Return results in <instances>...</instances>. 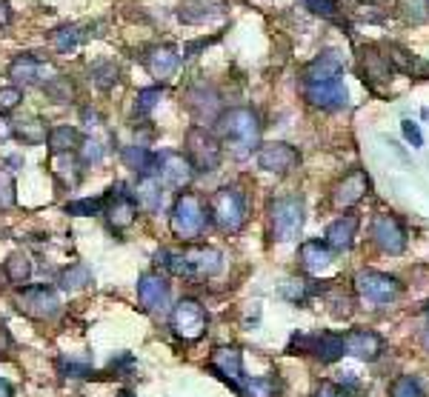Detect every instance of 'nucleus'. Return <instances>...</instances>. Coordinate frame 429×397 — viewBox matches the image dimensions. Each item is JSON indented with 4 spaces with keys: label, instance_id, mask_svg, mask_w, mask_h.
Listing matches in <instances>:
<instances>
[{
    "label": "nucleus",
    "instance_id": "41",
    "mask_svg": "<svg viewBox=\"0 0 429 397\" xmlns=\"http://www.w3.org/2000/svg\"><path fill=\"white\" fill-rule=\"evenodd\" d=\"M15 181H12V175L9 172H4L0 169V209H9V206H15Z\"/></svg>",
    "mask_w": 429,
    "mask_h": 397
},
{
    "label": "nucleus",
    "instance_id": "43",
    "mask_svg": "<svg viewBox=\"0 0 429 397\" xmlns=\"http://www.w3.org/2000/svg\"><path fill=\"white\" fill-rule=\"evenodd\" d=\"M132 369H135V355H129V352H118V355H112V360H109V372H115V377H126Z\"/></svg>",
    "mask_w": 429,
    "mask_h": 397
},
{
    "label": "nucleus",
    "instance_id": "21",
    "mask_svg": "<svg viewBox=\"0 0 429 397\" xmlns=\"http://www.w3.org/2000/svg\"><path fill=\"white\" fill-rule=\"evenodd\" d=\"M226 12V4L224 0H189L178 9V20L181 23H206V20H214Z\"/></svg>",
    "mask_w": 429,
    "mask_h": 397
},
{
    "label": "nucleus",
    "instance_id": "52",
    "mask_svg": "<svg viewBox=\"0 0 429 397\" xmlns=\"http://www.w3.org/2000/svg\"><path fill=\"white\" fill-rule=\"evenodd\" d=\"M6 163H9V166H20V157H18V154H12Z\"/></svg>",
    "mask_w": 429,
    "mask_h": 397
},
{
    "label": "nucleus",
    "instance_id": "31",
    "mask_svg": "<svg viewBox=\"0 0 429 397\" xmlns=\"http://www.w3.org/2000/svg\"><path fill=\"white\" fill-rule=\"evenodd\" d=\"M15 135H18L26 146H40V143H46V138H49L46 123H43V121H37V118L20 121V123L15 126Z\"/></svg>",
    "mask_w": 429,
    "mask_h": 397
},
{
    "label": "nucleus",
    "instance_id": "20",
    "mask_svg": "<svg viewBox=\"0 0 429 397\" xmlns=\"http://www.w3.org/2000/svg\"><path fill=\"white\" fill-rule=\"evenodd\" d=\"M132 195L138 200V209H143L146 214H157L164 206V183L157 181V175H140Z\"/></svg>",
    "mask_w": 429,
    "mask_h": 397
},
{
    "label": "nucleus",
    "instance_id": "11",
    "mask_svg": "<svg viewBox=\"0 0 429 397\" xmlns=\"http://www.w3.org/2000/svg\"><path fill=\"white\" fill-rule=\"evenodd\" d=\"M138 303L149 314H167L172 303V289L169 280L157 271H143L138 277Z\"/></svg>",
    "mask_w": 429,
    "mask_h": 397
},
{
    "label": "nucleus",
    "instance_id": "25",
    "mask_svg": "<svg viewBox=\"0 0 429 397\" xmlns=\"http://www.w3.org/2000/svg\"><path fill=\"white\" fill-rule=\"evenodd\" d=\"M301 266L309 274H320L332 266V249L324 240H306L301 246Z\"/></svg>",
    "mask_w": 429,
    "mask_h": 397
},
{
    "label": "nucleus",
    "instance_id": "49",
    "mask_svg": "<svg viewBox=\"0 0 429 397\" xmlns=\"http://www.w3.org/2000/svg\"><path fill=\"white\" fill-rule=\"evenodd\" d=\"M0 397H15V386L6 377H0Z\"/></svg>",
    "mask_w": 429,
    "mask_h": 397
},
{
    "label": "nucleus",
    "instance_id": "28",
    "mask_svg": "<svg viewBox=\"0 0 429 397\" xmlns=\"http://www.w3.org/2000/svg\"><path fill=\"white\" fill-rule=\"evenodd\" d=\"M32 271H35V266H32L29 255H23V252H15V255H9L6 266H4V274H6V280L12 283V286H20V289H23V283H29Z\"/></svg>",
    "mask_w": 429,
    "mask_h": 397
},
{
    "label": "nucleus",
    "instance_id": "45",
    "mask_svg": "<svg viewBox=\"0 0 429 397\" xmlns=\"http://www.w3.org/2000/svg\"><path fill=\"white\" fill-rule=\"evenodd\" d=\"M401 132L406 138V143H412V149H421L423 146V135H421V126L415 121H401Z\"/></svg>",
    "mask_w": 429,
    "mask_h": 397
},
{
    "label": "nucleus",
    "instance_id": "26",
    "mask_svg": "<svg viewBox=\"0 0 429 397\" xmlns=\"http://www.w3.org/2000/svg\"><path fill=\"white\" fill-rule=\"evenodd\" d=\"M121 157H123L126 169H132V172H138V175H155V152H149L146 146L132 143V146H126L121 152Z\"/></svg>",
    "mask_w": 429,
    "mask_h": 397
},
{
    "label": "nucleus",
    "instance_id": "50",
    "mask_svg": "<svg viewBox=\"0 0 429 397\" xmlns=\"http://www.w3.org/2000/svg\"><path fill=\"white\" fill-rule=\"evenodd\" d=\"M6 20H9V6L0 4V23H6Z\"/></svg>",
    "mask_w": 429,
    "mask_h": 397
},
{
    "label": "nucleus",
    "instance_id": "17",
    "mask_svg": "<svg viewBox=\"0 0 429 397\" xmlns=\"http://www.w3.org/2000/svg\"><path fill=\"white\" fill-rule=\"evenodd\" d=\"M109 206H106V217H109V223L115 226V229H126V226H132L135 223V217H138V200H135V195L123 186V183H115L112 189H109Z\"/></svg>",
    "mask_w": 429,
    "mask_h": 397
},
{
    "label": "nucleus",
    "instance_id": "1",
    "mask_svg": "<svg viewBox=\"0 0 429 397\" xmlns=\"http://www.w3.org/2000/svg\"><path fill=\"white\" fill-rule=\"evenodd\" d=\"M218 135L235 157H249L260 146V121L249 106H235L218 115Z\"/></svg>",
    "mask_w": 429,
    "mask_h": 397
},
{
    "label": "nucleus",
    "instance_id": "6",
    "mask_svg": "<svg viewBox=\"0 0 429 397\" xmlns=\"http://www.w3.org/2000/svg\"><path fill=\"white\" fill-rule=\"evenodd\" d=\"M355 292L366 300V303H375V306H389L401 298L404 286L401 280L392 277V274H384V271H375V269H363L355 274Z\"/></svg>",
    "mask_w": 429,
    "mask_h": 397
},
{
    "label": "nucleus",
    "instance_id": "13",
    "mask_svg": "<svg viewBox=\"0 0 429 397\" xmlns=\"http://www.w3.org/2000/svg\"><path fill=\"white\" fill-rule=\"evenodd\" d=\"M155 175L160 183H167L172 189H183V186H189L195 169L181 152H157L155 154Z\"/></svg>",
    "mask_w": 429,
    "mask_h": 397
},
{
    "label": "nucleus",
    "instance_id": "16",
    "mask_svg": "<svg viewBox=\"0 0 429 397\" xmlns=\"http://www.w3.org/2000/svg\"><path fill=\"white\" fill-rule=\"evenodd\" d=\"M301 163V154L295 146L289 143H263L258 149V166L263 172H275V175H286Z\"/></svg>",
    "mask_w": 429,
    "mask_h": 397
},
{
    "label": "nucleus",
    "instance_id": "5",
    "mask_svg": "<svg viewBox=\"0 0 429 397\" xmlns=\"http://www.w3.org/2000/svg\"><path fill=\"white\" fill-rule=\"evenodd\" d=\"M169 229L183 243H192V240H198L203 235V229H206V212H203V206H200V200L195 195L186 192V195H181L175 200L172 214H169Z\"/></svg>",
    "mask_w": 429,
    "mask_h": 397
},
{
    "label": "nucleus",
    "instance_id": "51",
    "mask_svg": "<svg viewBox=\"0 0 429 397\" xmlns=\"http://www.w3.org/2000/svg\"><path fill=\"white\" fill-rule=\"evenodd\" d=\"M423 346H426V352H429V326L423 329Z\"/></svg>",
    "mask_w": 429,
    "mask_h": 397
},
{
    "label": "nucleus",
    "instance_id": "14",
    "mask_svg": "<svg viewBox=\"0 0 429 397\" xmlns=\"http://www.w3.org/2000/svg\"><path fill=\"white\" fill-rule=\"evenodd\" d=\"M372 243L387 255H401L406 249V229L395 214H378L372 220Z\"/></svg>",
    "mask_w": 429,
    "mask_h": 397
},
{
    "label": "nucleus",
    "instance_id": "36",
    "mask_svg": "<svg viewBox=\"0 0 429 397\" xmlns=\"http://www.w3.org/2000/svg\"><path fill=\"white\" fill-rule=\"evenodd\" d=\"M66 214H75V217H95V214H103V200L100 197H80V200H69L64 206Z\"/></svg>",
    "mask_w": 429,
    "mask_h": 397
},
{
    "label": "nucleus",
    "instance_id": "38",
    "mask_svg": "<svg viewBox=\"0 0 429 397\" xmlns=\"http://www.w3.org/2000/svg\"><path fill=\"white\" fill-rule=\"evenodd\" d=\"M58 372H61L64 377H72V380H86V377L95 374V369H92L89 363H80V360H75V358H61V360H58Z\"/></svg>",
    "mask_w": 429,
    "mask_h": 397
},
{
    "label": "nucleus",
    "instance_id": "40",
    "mask_svg": "<svg viewBox=\"0 0 429 397\" xmlns=\"http://www.w3.org/2000/svg\"><path fill=\"white\" fill-rule=\"evenodd\" d=\"M78 152H80V166H97L103 160V146L97 140H80Z\"/></svg>",
    "mask_w": 429,
    "mask_h": 397
},
{
    "label": "nucleus",
    "instance_id": "29",
    "mask_svg": "<svg viewBox=\"0 0 429 397\" xmlns=\"http://www.w3.org/2000/svg\"><path fill=\"white\" fill-rule=\"evenodd\" d=\"M40 69H43V66H40L35 58H29V54H23V58L12 61V66H9V78H12V80H15V86L20 89V83H23V86L37 83Z\"/></svg>",
    "mask_w": 429,
    "mask_h": 397
},
{
    "label": "nucleus",
    "instance_id": "22",
    "mask_svg": "<svg viewBox=\"0 0 429 397\" xmlns=\"http://www.w3.org/2000/svg\"><path fill=\"white\" fill-rule=\"evenodd\" d=\"M178 63H181V58H178V51L172 46H155L146 54V69L157 80H169L178 72Z\"/></svg>",
    "mask_w": 429,
    "mask_h": 397
},
{
    "label": "nucleus",
    "instance_id": "24",
    "mask_svg": "<svg viewBox=\"0 0 429 397\" xmlns=\"http://www.w3.org/2000/svg\"><path fill=\"white\" fill-rule=\"evenodd\" d=\"M235 391L241 397H284V383L275 374H258V377H243Z\"/></svg>",
    "mask_w": 429,
    "mask_h": 397
},
{
    "label": "nucleus",
    "instance_id": "33",
    "mask_svg": "<svg viewBox=\"0 0 429 397\" xmlns=\"http://www.w3.org/2000/svg\"><path fill=\"white\" fill-rule=\"evenodd\" d=\"M83 40H86V32H83V26H78V23L64 26V29H58L55 35H52V43H55L58 51H69V49L80 46Z\"/></svg>",
    "mask_w": 429,
    "mask_h": 397
},
{
    "label": "nucleus",
    "instance_id": "15",
    "mask_svg": "<svg viewBox=\"0 0 429 397\" xmlns=\"http://www.w3.org/2000/svg\"><path fill=\"white\" fill-rule=\"evenodd\" d=\"M344 349H346V355L363 360V363H372L384 355V337L372 329H352L344 334Z\"/></svg>",
    "mask_w": 429,
    "mask_h": 397
},
{
    "label": "nucleus",
    "instance_id": "42",
    "mask_svg": "<svg viewBox=\"0 0 429 397\" xmlns=\"http://www.w3.org/2000/svg\"><path fill=\"white\" fill-rule=\"evenodd\" d=\"M303 6L309 12H315V15H320V18H330V20L338 18V4H335V0H303Z\"/></svg>",
    "mask_w": 429,
    "mask_h": 397
},
{
    "label": "nucleus",
    "instance_id": "23",
    "mask_svg": "<svg viewBox=\"0 0 429 397\" xmlns=\"http://www.w3.org/2000/svg\"><path fill=\"white\" fill-rule=\"evenodd\" d=\"M355 232H358V217H355V214H344V217H338V220L330 223L324 243H327L332 252H346V249H352V243H355Z\"/></svg>",
    "mask_w": 429,
    "mask_h": 397
},
{
    "label": "nucleus",
    "instance_id": "37",
    "mask_svg": "<svg viewBox=\"0 0 429 397\" xmlns=\"http://www.w3.org/2000/svg\"><path fill=\"white\" fill-rule=\"evenodd\" d=\"M389 397H423V386L415 374H401L389 386Z\"/></svg>",
    "mask_w": 429,
    "mask_h": 397
},
{
    "label": "nucleus",
    "instance_id": "7",
    "mask_svg": "<svg viewBox=\"0 0 429 397\" xmlns=\"http://www.w3.org/2000/svg\"><path fill=\"white\" fill-rule=\"evenodd\" d=\"M186 160L195 172H214L221 166V140L203 126H192L186 132Z\"/></svg>",
    "mask_w": 429,
    "mask_h": 397
},
{
    "label": "nucleus",
    "instance_id": "44",
    "mask_svg": "<svg viewBox=\"0 0 429 397\" xmlns=\"http://www.w3.org/2000/svg\"><path fill=\"white\" fill-rule=\"evenodd\" d=\"M20 100H23V92L18 86H4L0 89V115H4V111H12Z\"/></svg>",
    "mask_w": 429,
    "mask_h": 397
},
{
    "label": "nucleus",
    "instance_id": "9",
    "mask_svg": "<svg viewBox=\"0 0 429 397\" xmlns=\"http://www.w3.org/2000/svg\"><path fill=\"white\" fill-rule=\"evenodd\" d=\"M289 349H298L303 355H315L320 363H335L346 355L344 349V334L335 331H320V334H295Z\"/></svg>",
    "mask_w": 429,
    "mask_h": 397
},
{
    "label": "nucleus",
    "instance_id": "8",
    "mask_svg": "<svg viewBox=\"0 0 429 397\" xmlns=\"http://www.w3.org/2000/svg\"><path fill=\"white\" fill-rule=\"evenodd\" d=\"M206 326H209L206 309L195 298H181L172 306V331H175L178 340H183V343L200 340L206 334Z\"/></svg>",
    "mask_w": 429,
    "mask_h": 397
},
{
    "label": "nucleus",
    "instance_id": "30",
    "mask_svg": "<svg viewBox=\"0 0 429 397\" xmlns=\"http://www.w3.org/2000/svg\"><path fill=\"white\" fill-rule=\"evenodd\" d=\"M58 283H61V289H66V292H78V289H83V286L92 283V269L86 263H72V266H66L61 271Z\"/></svg>",
    "mask_w": 429,
    "mask_h": 397
},
{
    "label": "nucleus",
    "instance_id": "39",
    "mask_svg": "<svg viewBox=\"0 0 429 397\" xmlns=\"http://www.w3.org/2000/svg\"><path fill=\"white\" fill-rule=\"evenodd\" d=\"M160 94H164V89H160V86H152V89H140V92H138V97H135V115H138V118L149 115V111L157 106Z\"/></svg>",
    "mask_w": 429,
    "mask_h": 397
},
{
    "label": "nucleus",
    "instance_id": "10",
    "mask_svg": "<svg viewBox=\"0 0 429 397\" xmlns=\"http://www.w3.org/2000/svg\"><path fill=\"white\" fill-rule=\"evenodd\" d=\"M15 303L26 317H35V320H52L61 312V298L52 286H23Z\"/></svg>",
    "mask_w": 429,
    "mask_h": 397
},
{
    "label": "nucleus",
    "instance_id": "34",
    "mask_svg": "<svg viewBox=\"0 0 429 397\" xmlns=\"http://www.w3.org/2000/svg\"><path fill=\"white\" fill-rule=\"evenodd\" d=\"M43 92H46V97H49L52 103H69V100H72V83H69V78H64V75L49 78V80L43 83Z\"/></svg>",
    "mask_w": 429,
    "mask_h": 397
},
{
    "label": "nucleus",
    "instance_id": "12",
    "mask_svg": "<svg viewBox=\"0 0 429 397\" xmlns=\"http://www.w3.org/2000/svg\"><path fill=\"white\" fill-rule=\"evenodd\" d=\"M303 97L312 106L327 109V111L344 109L349 103V92H346V83H344V75L327 78V80H303Z\"/></svg>",
    "mask_w": 429,
    "mask_h": 397
},
{
    "label": "nucleus",
    "instance_id": "46",
    "mask_svg": "<svg viewBox=\"0 0 429 397\" xmlns=\"http://www.w3.org/2000/svg\"><path fill=\"white\" fill-rule=\"evenodd\" d=\"M330 306H332V314H335V317H344V314L352 312V298H346V295H344V298H341V295H338V298H330Z\"/></svg>",
    "mask_w": 429,
    "mask_h": 397
},
{
    "label": "nucleus",
    "instance_id": "32",
    "mask_svg": "<svg viewBox=\"0 0 429 397\" xmlns=\"http://www.w3.org/2000/svg\"><path fill=\"white\" fill-rule=\"evenodd\" d=\"M318 292H320V286H315V283H309V280H298V277L286 280L284 286H281V295H284L289 303H303V300H309V298L318 295Z\"/></svg>",
    "mask_w": 429,
    "mask_h": 397
},
{
    "label": "nucleus",
    "instance_id": "27",
    "mask_svg": "<svg viewBox=\"0 0 429 397\" xmlns=\"http://www.w3.org/2000/svg\"><path fill=\"white\" fill-rule=\"evenodd\" d=\"M52 154H69L80 146V132L75 126H55L46 138Z\"/></svg>",
    "mask_w": 429,
    "mask_h": 397
},
{
    "label": "nucleus",
    "instance_id": "54",
    "mask_svg": "<svg viewBox=\"0 0 429 397\" xmlns=\"http://www.w3.org/2000/svg\"><path fill=\"white\" fill-rule=\"evenodd\" d=\"M426 314H429V306H426Z\"/></svg>",
    "mask_w": 429,
    "mask_h": 397
},
{
    "label": "nucleus",
    "instance_id": "47",
    "mask_svg": "<svg viewBox=\"0 0 429 397\" xmlns=\"http://www.w3.org/2000/svg\"><path fill=\"white\" fill-rule=\"evenodd\" d=\"M315 397H346V394H344V389L338 383H320Z\"/></svg>",
    "mask_w": 429,
    "mask_h": 397
},
{
    "label": "nucleus",
    "instance_id": "2",
    "mask_svg": "<svg viewBox=\"0 0 429 397\" xmlns=\"http://www.w3.org/2000/svg\"><path fill=\"white\" fill-rule=\"evenodd\" d=\"M167 269L183 280H206L224 271V252L212 246H192L183 252H172Z\"/></svg>",
    "mask_w": 429,
    "mask_h": 397
},
{
    "label": "nucleus",
    "instance_id": "19",
    "mask_svg": "<svg viewBox=\"0 0 429 397\" xmlns=\"http://www.w3.org/2000/svg\"><path fill=\"white\" fill-rule=\"evenodd\" d=\"M366 192H369V178L361 172V169H352V172L335 186L332 200H335L338 209H349V206H355L358 200H363Z\"/></svg>",
    "mask_w": 429,
    "mask_h": 397
},
{
    "label": "nucleus",
    "instance_id": "18",
    "mask_svg": "<svg viewBox=\"0 0 429 397\" xmlns=\"http://www.w3.org/2000/svg\"><path fill=\"white\" fill-rule=\"evenodd\" d=\"M209 372H212L214 377L226 380L232 389H238V383L246 377V374H243V355H241L235 346L214 349L212 358H209Z\"/></svg>",
    "mask_w": 429,
    "mask_h": 397
},
{
    "label": "nucleus",
    "instance_id": "35",
    "mask_svg": "<svg viewBox=\"0 0 429 397\" xmlns=\"http://www.w3.org/2000/svg\"><path fill=\"white\" fill-rule=\"evenodd\" d=\"M89 75H92V83H95L97 89H112V86L118 83V66H115L112 61H100V63H95Z\"/></svg>",
    "mask_w": 429,
    "mask_h": 397
},
{
    "label": "nucleus",
    "instance_id": "48",
    "mask_svg": "<svg viewBox=\"0 0 429 397\" xmlns=\"http://www.w3.org/2000/svg\"><path fill=\"white\" fill-rule=\"evenodd\" d=\"M15 135V126H12V121L6 118V115H0V143L4 140H9Z\"/></svg>",
    "mask_w": 429,
    "mask_h": 397
},
{
    "label": "nucleus",
    "instance_id": "53",
    "mask_svg": "<svg viewBox=\"0 0 429 397\" xmlns=\"http://www.w3.org/2000/svg\"><path fill=\"white\" fill-rule=\"evenodd\" d=\"M118 397H135V391H132V389H123V391H121Z\"/></svg>",
    "mask_w": 429,
    "mask_h": 397
},
{
    "label": "nucleus",
    "instance_id": "3",
    "mask_svg": "<svg viewBox=\"0 0 429 397\" xmlns=\"http://www.w3.org/2000/svg\"><path fill=\"white\" fill-rule=\"evenodd\" d=\"M246 195L238 189V186H221L218 192H214L209 197V214L214 220V226L229 235L241 232L243 229V223H246Z\"/></svg>",
    "mask_w": 429,
    "mask_h": 397
},
{
    "label": "nucleus",
    "instance_id": "4",
    "mask_svg": "<svg viewBox=\"0 0 429 397\" xmlns=\"http://www.w3.org/2000/svg\"><path fill=\"white\" fill-rule=\"evenodd\" d=\"M270 226H272V238L278 243L298 240V235L303 229V200L295 195L275 197L270 203Z\"/></svg>",
    "mask_w": 429,
    "mask_h": 397
}]
</instances>
